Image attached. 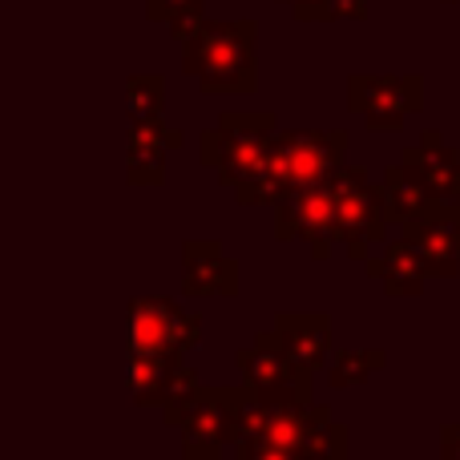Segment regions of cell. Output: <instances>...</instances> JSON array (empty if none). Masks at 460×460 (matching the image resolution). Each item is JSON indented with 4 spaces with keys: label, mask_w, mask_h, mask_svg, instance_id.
I'll return each instance as SVG.
<instances>
[{
    "label": "cell",
    "mask_w": 460,
    "mask_h": 460,
    "mask_svg": "<svg viewBox=\"0 0 460 460\" xmlns=\"http://www.w3.org/2000/svg\"><path fill=\"white\" fill-rule=\"evenodd\" d=\"M186 73L207 93L254 89V24H202L186 40Z\"/></svg>",
    "instance_id": "obj_1"
},
{
    "label": "cell",
    "mask_w": 460,
    "mask_h": 460,
    "mask_svg": "<svg viewBox=\"0 0 460 460\" xmlns=\"http://www.w3.org/2000/svg\"><path fill=\"white\" fill-rule=\"evenodd\" d=\"M270 137H275V113H262V110L226 113L215 129L202 134L199 158H202V166L207 170H215L218 182L234 190V186L262 162Z\"/></svg>",
    "instance_id": "obj_2"
},
{
    "label": "cell",
    "mask_w": 460,
    "mask_h": 460,
    "mask_svg": "<svg viewBox=\"0 0 460 460\" xmlns=\"http://www.w3.org/2000/svg\"><path fill=\"white\" fill-rule=\"evenodd\" d=\"M327 186H332L335 234H340L348 259L364 262L367 246L384 243V234H388V218H384V207H380V190H376V182H367V174L356 170V166H340L332 178H327Z\"/></svg>",
    "instance_id": "obj_3"
},
{
    "label": "cell",
    "mask_w": 460,
    "mask_h": 460,
    "mask_svg": "<svg viewBox=\"0 0 460 460\" xmlns=\"http://www.w3.org/2000/svg\"><path fill=\"white\" fill-rule=\"evenodd\" d=\"M202 340V319L166 295L129 303V356H190Z\"/></svg>",
    "instance_id": "obj_4"
},
{
    "label": "cell",
    "mask_w": 460,
    "mask_h": 460,
    "mask_svg": "<svg viewBox=\"0 0 460 460\" xmlns=\"http://www.w3.org/2000/svg\"><path fill=\"white\" fill-rule=\"evenodd\" d=\"M238 388H194L186 400L166 404L162 416L182 432V456L186 460H223L230 408H234Z\"/></svg>",
    "instance_id": "obj_5"
},
{
    "label": "cell",
    "mask_w": 460,
    "mask_h": 460,
    "mask_svg": "<svg viewBox=\"0 0 460 460\" xmlns=\"http://www.w3.org/2000/svg\"><path fill=\"white\" fill-rule=\"evenodd\" d=\"M270 210H275V234L283 243H295V238L307 243L315 262H323L332 254V246L340 243V234H335V210H332V186L327 182L291 186Z\"/></svg>",
    "instance_id": "obj_6"
},
{
    "label": "cell",
    "mask_w": 460,
    "mask_h": 460,
    "mask_svg": "<svg viewBox=\"0 0 460 460\" xmlns=\"http://www.w3.org/2000/svg\"><path fill=\"white\" fill-rule=\"evenodd\" d=\"M234 367H238V384L259 392V396H291L311 404V376L295 372L291 359L275 343V332L254 335V343H246L234 356Z\"/></svg>",
    "instance_id": "obj_7"
},
{
    "label": "cell",
    "mask_w": 460,
    "mask_h": 460,
    "mask_svg": "<svg viewBox=\"0 0 460 460\" xmlns=\"http://www.w3.org/2000/svg\"><path fill=\"white\" fill-rule=\"evenodd\" d=\"M420 77H351L348 102L367 129L388 134L408 121V113L420 110Z\"/></svg>",
    "instance_id": "obj_8"
},
{
    "label": "cell",
    "mask_w": 460,
    "mask_h": 460,
    "mask_svg": "<svg viewBox=\"0 0 460 460\" xmlns=\"http://www.w3.org/2000/svg\"><path fill=\"white\" fill-rule=\"evenodd\" d=\"M279 146L287 158L291 186L327 182L348 158V129H279Z\"/></svg>",
    "instance_id": "obj_9"
},
{
    "label": "cell",
    "mask_w": 460,
    "mask_h": 460,
    "mask_svg": "<svg viewBox=\"0 0 460 460\" xmlns=\"http://www.w3.org/2000/svg\"><path fill=\"white\" fill-rule=\"evenodd\" d=\"M270 332L291 367L303 376H315L332 356V319L319 311H279Z\"/></svg>",
    "instance_id": "obj_10"
},
{
    "label": "cell",
    "mask_w": 460,
    "mask_h": 460,
    "mask_svg": "<svg viewBox=\"0 0 460 460\" xmlns=\"http://www.w3.org/2000/svg\"><path fill=\"white\" fill-rule=\"evenodd\" d=\"M129 388L142 408L178 404L199 388V376L186 356H129Z\"/></svg>",
    "instance_id": "obj_11"
},
{
    "label": "cell",
    "mask_w": 460,
    "mask_h": 460,
    "mask_svg": "<svg viewBox=\"0 0 460 460\" xmlns=\"http://www.w3.org/2000/svg\"><path fill=\"white\" fill-rule=\"evenodd\" d=\"M404 243L437 279L460 275V223L453 210H429V215L404 223Z\"/></svg>",
    "instance_id": "obj_12"
},
{
    "label": "cell",
    "mask_w": 460,
    "mask_h": 460,
    "mask_svg": "<svg viewBox=\"0 0 460 460\" xmlns=\"http://www.w3.org/2000/svg\"><path fill=\"white\" fill-rule=\"evenodd\" d=\"M400 162L420 178L424 190L432 194V202H437L440 210H456L460 207V158H456L453 146L440 142L437 129H424L420 146L404 150L400 154Z\"/></svg>",
    "instance_id": "obj_13"
},
{
    "label": "cell",
    "mask_w": 460,
    "mask_h": 460,
    "mask_svg": "<svg viewBox=\"0 0 460 460\" xmlns=\"http://www.w3.org/2000/svg\"><path fill=\"white\" fill-rule=\"evenodd\" d=\"M182 291L190 299H226L238 291V262L210 238L182 246Z\"/></svg>",
    "instance_id": "obj_14"
},
{
    "label": "cell",
    "mask_w": 460,
    "mask_h": 460,
    "mask_svg": "<svg viewBox=\"0 0 460 460\" xmlns=\"http://www.w3.org/2000/svg\"><path fill=\"white\" fill-rule=\"evenodd\" d=\"M182 146V134L178 129H166L162 118L150 121H134L129 129V182L137 186H158L166 178V154Z\"/></svg>",
    "instance_id": "obj_15"
},
{
    "label": "cell",
    "mask_w": 460,
    "mask_h": 460,
    "mask_svg": "<svg viewBox=\"0 0 460 460\" xmlns=\"http://www.w3.org/2000/svg\"><path fill=\"white\" fill-rule=\"evenodd\" d=\"M376 190H380V207H384V218L392 223H412V218L429 215V210H440L437 202H432V194L424 190V182L412 174V170L404 166V162H396V166L384 170V178L376 182Z\"/></svg>",
    "instance_id": "obj_16"
},
{
    "label": "cell",
    "mask_w": 460,
    "mask_h": 460,
    "mask_svg": "<svg viewBox=\"0 0 460 460\" xmlns=\"http://www.w3.org/2000/svg\"><path fill=\"white\" fill-rule=\"evenodd\" d=\"M367 275L380 279V287L392 295V299H408V295H420L424 283H429V270L424 262L412 254V246L400 238V243H388L380 251V259H364Z\"/></svg>",
    "instance_id": "obj_17"
},
{
    "label": "cell",
    "mask_w": 460,
    "mask_h": 460,
    "mask_svg": "<svg viewBox=\"0 0 460 460\" xmlns=\"http://www.w3.org/2000/svg\"><path fill=\"white\" fill-rule=\"evenodd\" d=\"M275 134H279V129H275ZM287 190H291V174H287L283 146H279V137H270L262 162L234 186V199L243 202V207H275Z\"/></svg>",
    "instance_id": "obj_18"
},
{
    "label": "cell",
    "mask_w": 460,
    "mask_h": 460,
    "mask_svg": "<svg viewBox=\"0 0 460 460\" xmlns=\"http://www.w3.org/2000/svg\"><path fill=\"white\" fill-rule=\"evenodd\" d=\"M384 364H388L384 348H340L335 356H327V384L332 388H356L372 372H380Z\"/></svg>",
    "instance_id": "obj_19"
},
{
    "label": "cell",
    "mask_w": 460,
    "mask_h": 460,
    "mask_svg": "<svg viewBox=\"0 0 460 460\" xmlns=\"http://www.w3.org/2000/svg\"><path fill=\"white\" fill-rule=\"evenodd\" d=\"M162 102H166L162 77H134L129 81V118L134 121L162 118Z\"/></svg>",
    "instance_id": "obj_20"
},
{
    "label": "cell",
    "mask_w": 460,
    "mask_h": 460,
    "mask_svg": "<svg viewBox=\"0 0 460 460\" xmlns=\"http://www.w3.org/2000/svg\"><path fill=\"white\" fill-rule=\"evenodd\" d=\"M440 460H460V420L440 429Z\"/></svg>",
    "instance_id": "obj_21"
},
{
    "label": "cell",
    "mask_w": 460,
    "mask_h": 460,
    "mask_svg": "<svg viewBox=\"0 0 460 460\" xmlns=\"http://www.w3.org/2000/svg\"><path fill=\"white\" fill-rule=\"evenodd\" d=\"M453 215H456V223H460V207H456V210H453Z\"/></svg>",
    "instance_id": "obj_22"
},
{
    "label": "cell",
    "mask_w": 460,
    "mask_h": 460,
    "mask_svg": "<svg viewBox=\"0 0 460 460\" xmlns=\"http://www.w3.org/2000/svg\"><path fill=\"white\" fill-rule=\"evenodd\" d=\"M182 460H186V456H182Z\"/></svg>",
    "instance_id": "obj_23"
}]
</instances>
